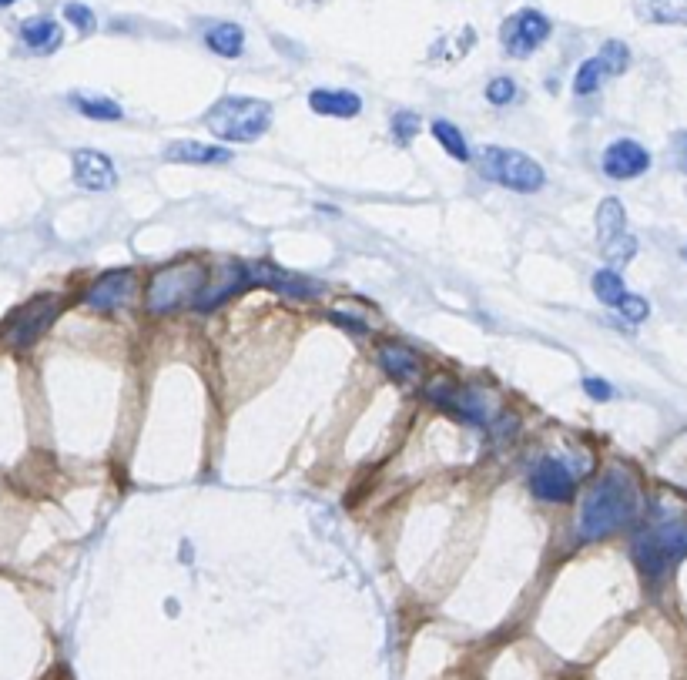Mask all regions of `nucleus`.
<instances>
[{"label":"nucleus","instance_id":"1","mask_svg":"<svg viewBox=\"0 0 687 680\" xmlns=\"http://www.w3.org/2000/svg\"><path fill=\"white\" fill-rule=\"evenodd\" d=\"M637 513V493L634 483L620 473H607L604 480L590 486L584 510H580V536L584 540H604L620 526L631 523Z\"/></svg>","mask_w":687,"mask_h":680},{"label":"nucleus","instance_id":"2","mask_svg":"<svg viewBox=\"0 0 687 680\" xmlns=\"http://www.w3.org/2000/svg\"><path fill=\"white\" fill-rule=\"evenodd\" d=\"M205 128L222 141H259L272 128V104L259 98H222L205 114Z\"/></svg>","mask_w":687,"mask_h":680},{"label":"nucleus","instance_id":"3","mask_svg":"<svg viewBox=\"0 0 687 680\" xmlns=\"http://www.w3.org/2000/svg\"><path fill=\"white\" fill-rule=\"evenodd\" d=\"M476 165H480V175L496 181V185L510 188V191H520V195H530V191H540L547 175H543L540 161H533L530 155H523L517 148H480V158H476Z\"/></svg>","mask_w":687,"mask_h":680},{"label":"nucleus","instance_id":"4","mask_svg":"<svg viewBox=\"0 0 687 680\" xmlns=\"http://www.w3.org/2000/svg\"><path fill=\"white\" fill-rule=\"evenodd\" d=\"M208 285V268L188 262V265H171L148 285V309L151 312H171L185 302H198V295Z\"/></svg>","mask_w":687,"mask_h":680},{"label":"nucleus","instance_id":"5","mask_svg":"<svg viewBox=\"0 0 687 680\" xmlns=\"http://www.w3.org/2000/svg\"><path fill=\"white\" fill-rule=\"evenodd\" d=\"M634 563L637 570L647 577H661L671 567V560H677L681 553H687V526L667 523L661 530H647L634 540Z\"/></svg>","mask_w":687,"mask_h":680},{"label":"nucleus","instance_id":"6","mask_svg":"<svg viewBox=\"0 0 687 680\" xmlns=\"http://www.w3.org/2000/svg\"><path fill=\"white\" fill-rule=\"evenodd\" d=\"M597 242L607 268H624L637 255V238L627 232V215L617 198H604L597 208Z\"/></svg>","mask_w":687,"mask_h":680},{"label":"nucleus","instance_id":"7","mask_svg":"<svg viewBox=\"0 0 687 680\" xmlns=\"http://www.w3.org/2000/svg\"><path fill=\"white\" fill-rule=\"evenodd\" d=\"M553 31L550 17L533 11V7H523V11L510 14L500 27V44L510 57H530L537 47L547 44V37Z\"/></svg>","mask_w":687,"mask_h":680},{"label":"nucleus","instance_id":"8","mask_svg":"<svg viewBox=\"0 0 687 680\" xmlns=\"http://www.w3.org/2000/svg\"><path fill=\"white\" fill-rule=\"evenodd\" d=\"M57 312H61V299H57V295H41V299L27 302L11 319V325H7V342H11L14 349L34 346V342L47 332V325L57 319Z\"/></svg>","mask_w":687,"mask_h":680},{"label":"nucleus","instance_id":"9","mask_svg":"<svg viewBox=\"0 0 687 680\" xmlns=\"http://www.w3.org/2000/svg\"><path fill=\"white\" fill-rule=\"evenodd\" d=\"M429 396L440 409H446L456 419H466V423L483 426L490 419V402L480 389L473 386H453V382H433L429 386Z\"/></svg>","mask_w":687,"mask_h":680},{"label":"nucleus","instance_id":"10","mask_svg":"<svg viewBox=\"0 0 687 680\" xmlns=\"http://www.w3.org/2000/svg\"><path fill=\"white\" fill-rule=\"evenodd\" d=\"M600 168H604L607 178L614 181H631L641 178L647 168H651V151L644 145H637L631 138H620L614 145H607L604 158H600Z\"/></svg>","mask_w":687,"mask_h":680},{"label":"nucleus","instance_id":"11","mask_svg":"<svg viewBox=\"0 0 687 680\" xmlns=\"http://www.w3.org/2000/svg\"><path fill=\"white\" fill-rule=\"evenodd\" d=\"M131 295H135V272H131V268H114V272H104L101 279L84 292V302L98 312H114V309H121V305H128Z\"/></svg>","mask_w":687,"mask_h":680},{"label":"nucleus","instance_id":"12","mask_svg":"<svg viewBox=\"0 0 687 680\" xmlns=\"http://www.w3.org/2000/svg\"><path fill=\"white\" fill-rule=\"evenodd\" d=\"M530 486H533V496H540V500H547V503H570L577 493V483H574V476H570V469L553 456L540 459Z\"/></svg>","mask_w":687,"mask_h":680},{"label":"nucleus","instance_id":"13","mask_svg":"<svg viewBox=\"0 0 687 680\" xmlns=\"http://www.w3.org/2000/svg\"><path fill=\"white\" fill-rule=\"evenodd\" d=\"M74 181L84 188V191H111L118 185V171H114L111 158L101 155V151H91V148H81L74 151Z\"/></svg>","mask_w":687,"mask_h":680},{"label":"nucleus","instance_id":"14","mask_svg":"<svg viewBox=\"0 0 687 680\" xmlns=\"http://www.w3.org/2000/svg\"><path fill=\"white\" fill-rule=\"evenodd\" d=\"M165 161L171 165H225V161H232V151L218 145H198V141H175L165 148Z\"/></svg>","mask_w":687,"mask_h":680},{"label":"nucleus","instance_id":"15","mask_svg":"<svg viewBox=\"0 0 687 680\" xmlns=\"http://www.w3.org/2000/svg\"><path fill=\"white\" fill-rule=\"evenodd\" d=\"M21 41L27 51L34 54H51L61 47L64 34H61V24L54 21V17H27L21 24Z\"/></svg>","mask_w":687,"mask_h":680},{"label":"nucleus","instance_id":"16","mask_svg":"<svg viewBox=\"0 0 687 680\" xmlns=\"http://www.w3.org/2000/svg\"><path fill=\"white\" fill-rule=\"evenodd\" d=\"M309 108L326 118H356L362 111V98L352 91H312Z\"/></svg>","mask_w":687,"mask_h":680},{"label":"nucleus","instance_id":"17","mask_svg":"<svg viewBox=\"0 0 687 680\" xmlns=\"http://www.w3.org/2000/svg\"><path fill=\"white\" fill-rule=\"evenodd\" d=\"M379 362H383V369L389 372L393 379H403V382H413L419 379V372H423V362L409 346H399V342H386L383 349H379Z\"/></svg>","mask_w":687,"mask_h":680},{"label":"nucleus","instance_id":"18","mask_svg":"<svg viewBox=\"0 0 687 680\" xmlns=\"http://www.w3.org/2000/svg\"><path fill=\"white\" fill-rule=\"evenodd\" d=\"M205 44L212 47L218 57H238L245 51V31H242V24L212 21L205 27Z\"/></svg>","mask_w":687,"mask_h":680},{"label":"nucleus","instance_id":"19","mask_svg":"<svg viewBox=\"0 0 687 680\" xmlns=\"http://www.w3.org/2000/svg\"><path fill=\"white\" fill-rule=\"evenodd\" d=\"M634 11L647 24H687V0H634Z\"/></svg>","mask_w":687,"mask_h":680},{"label":"nucleus","instance_id":"20","mask_svg":"<svg viewBox=\"0 0 687 680\" xmlns=\"http://www.w3.org/2000/svg\"><path fill=\"white\" fill-rule=\"evenodd\" d=\"M594 295L617 312L620 302H624L631 292H627V285H624V279H620L617 268H600V272L594 275Z\"/></svg>","mask_w":687,"mask_h":680},{"label":"nucleus","instance_id":"21","mask_svg":"<svg viewBox=\"0 0 687 680\" xmlns=\"http://www.w3.org/2000/svg\"><path fill=\"white\" fill-rule=\"evenodd\" d=\"M71 104L91 121H121L124 108L111 98H91V94H71Z\"/></svg>","mask_w":687,"mask_h":680},{"label":"nucleus","instance_id":"22","mask_svg":"<svg viewBox=\"0 0 687 680\" xmlns=\"http://www.w3.org/2000/svg\"><path fill=\"white\" fill-rule=\"evenodd\" d=\"M607 78H614V74H610V67L604 64V57L597 54V57H590V61H584V64L577 67L574 91L577 94H594Z\"/></svg>","mask_w":687,"mask_h":680},{"label":"nucleus","instance_id":"23","mask_svg":"<svg viewBox=\"0 0 687 680\" xmlns=\"http://www.w3.org/2000/svg\"><path fill=\"white\" fill-rule=\"evenodd\" d=\"M433 138L440 141L443 151L450 158L470 161V148H466V138L460 134V128H456V124H450V121H433Z\"/></svg>","mask_w":687,"mask_h":680},{"label":"nucleus","instance_id":"24","mask_svg":"<svg viewBox=\"0 0 687 680\" xmlns=\"http://www.w3.org/2000/svg\"><path fill=\"white\" fill-rule=\"evenodd\" d=\"M600 57H604V64L610 67V74H614V78L631 67V51H627L624 41H607L604 47H600Z\"/></svg>","mask_w":687,"mask_h":680},{"label":"nucleus","instance_id":"25","mask_svg":"<svg viewBox=\"0 0 687 680\" xmlns=\"http://www.w3.org/2000/svg\"><path fill=\"white\" fill-rule=\"evenodd\" d=\"M419 134V114L416 111H399L393 114V138L396 145H409Z\"/></svg>","mask_w":687,"mask_h":680},{"label":"nucleus","instance_id":"26","mask_svg":"<svg viewBox=\"0 0 687 680\" xmlns=\"http://www.w3.org/2000/svg\"><path fill=\"white\" fill-rule=\"evenodd\" d=\"M513 98H517V84H513L510 78H493L490 84H486V101L496 104V108H507Z\"/></svg>","mask_w":687,"mask_h":680},{"label":"nucleus","instance_id":"27","mask_svg":"<svg viewBox=\"0 0 687 680\" xmlns=\"http://www.w3.org/2000/svg\"><path fill=\"white\" fill-rule=\"evenodd\" d=\"M620 319L624 322H631V325H637V322H644L647 319V312H651V305H647V299H641V295H627L624 302H620Z\"/></svg>","mask_w":687,"mask_h":680},{"label":"nucleus","instance_id":"28","mask_svg":"<svg viewBox=\"0 0 687 680\" xmlns=\"http://www.w3.org/2000/svg\"><path fill=\"white\" fill-rule=\"evenodd\" d=\"M64 17H68V21L78 27V31H84V34H91L94 27H98V21H94V14H91V7H84V4H68V7H64Z\"/></svg>","mask_w":687,"mask_h":680},{"label":"nucleus","instance_id":"29","mask_svg":"<svg viewBox=\"0 0 687 680\" xmlns=\"http://www.w3.org/2000/svg\"><path fill=\"white\" fill-rule=\"evenodd\" d=\"M584 392L594 402H607V399H614V386H610V382H604V379H597V376H587L584 379Z\"/></svg>","mask_w":687,"mask_h":680},{"label":"nucleus","instance_id":"30","mask_svg":"<svg viewBox=\"0 0 687 680\" xmlns=\"http://www.w3.org/2000/svg\"><path fill=\"white\" fill-rule=\"evenodd\" d=\"M11 4H17V0H0V7H11Z\"/></svg>","mask_w":687,"mask_h":680},{"label":"nucleus","instance_id":"31","mask_svg":"<svg viewBox=\"0 0 687 680\" xmlns=\"http://www.w3.org/2000/svg\"><path fill=\"white\" fill-rule=\"evenodd\" d=\"M681 255H684V262H687V245H684V252H681Z\"/></svg>","mask_w":687,"mask_h":680}]
</instances>
